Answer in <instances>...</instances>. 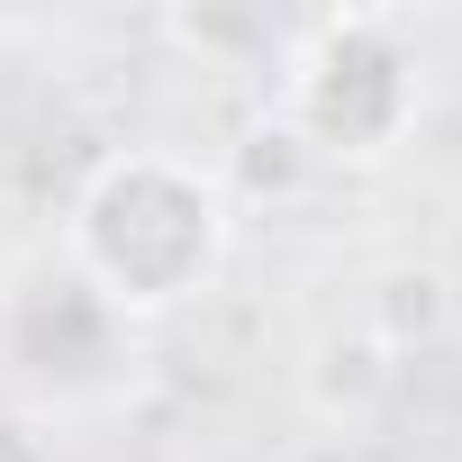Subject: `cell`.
Instances as JSON below:
<instances>
[{
    "label": "cell",
    "mask_w": 462,
    "mask_h": 462,
    "mask_svg": "<svg viewBox=\"0 0 462 462\" xmlns=\"http://www.w3.org/2000/svg\"><path fill=\"white\" fill-rule=\"evenodd\" d=\"M399 381V354L381 345V336H327L318 345V372H309V390H318V408L327 417H372L381 408V390Z\"/></svg>",
    "instance_id": "4"
},
{
    "label": "cell",
    "mask_w": 462,
    "mask_h": 462,
    "mask_svg": "<svg viewBox=\"0 0 462 462\" xmlns=\"http://www.w3.org/2000/svg\"><path fill=\"white\" fill-rule=\"evenodd\" d=\"M226 254H236V181L172 145L100 154L64 217V263L136 327L208 300Z\"/></svg>",
    "instance_id": "1"
},
{
    "label": "cell",
    "mask_w": 462,
    "mask_h": 462,
    "mask_svg": "<svg viewBox=\"0 0 462 462\" xmlns=\"http://www.w3.org/2000/svg\"><path fill=\"white\" fill-rule=\"evenodd\" d=\"M172 37L181 46H199V55H217V64H282L291 55V28L282 19H263V10H181L172 19Z\"/></svg>",
    "instance_id": "5"
},
{
    "label": "cell",
    "mask_w": 462,
    "mask_h": 462,
    "mask_svg": "<svg viewBox=\"0 0 462 462\" xmlns=\"http://www.w3.org/2000/svg\"><path fill=\"white\" fill-rule=\"evenodd\" d=\"M417 109H426V64L390 10H336V19L291 28L282 127L309 163L372 172L417 136Z\"/></svg>",
    "instance_id": "2"
},
{
    "label": "cell",
    "mask_w": 462,
    "mask_h": 462,
    "mask_svg": "<svg viewBox=\"0 0 462 462\" xmlns=\"http://www.w3.org/2000/svg\"><path fill=\"white\" fill-rule=\"evenodd\" d=\"M0 372L46 408H109L145 372V327L118 318L64 254H37L0 300Z\"/></svg>",
    "instance_id": "3"
}]
</instances>
